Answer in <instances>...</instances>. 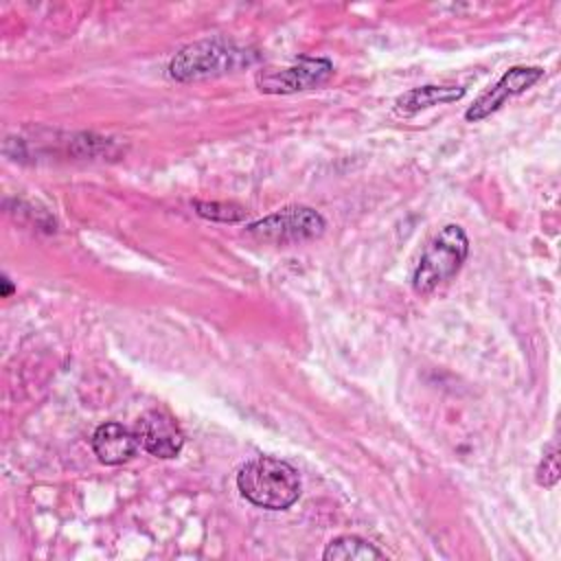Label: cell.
Masks as SVG:
<instances>
[{"label": "cell", "mask_w": 561, "mask_h": 561, "mask_svg": "<svg viewBox=\"0 0 561 561\" xmlns=\"http://www.w3.org/2000/svg\"><path fill=\"white\" fill-rule=\"evenodd\" d=\"M237 489L254 506L283 511L300 497V476L280 458L259 456L239 469Z\"/></svg>", "instance_id": "6da1fadb"}, {"label": "cell", "mask_w": 561, "mask_h": 561, "mask_svg": "<svg viewBox=\"0 0 561 561\" xmlns=\"http://www.w3.org/2000/svg\"><path fill=\"white\" fill-rule=\"evenodd\" d=\"M469 254V239L456 224L443 226L425 245L414 274L412 287L419 294H430L440 283L458 274Z\"/></svg>", "instance_id": "7a4b0ae2"}, {"label": "cell", "mask_w": 561, "mask_h": 561, "mask_svg": "<svg viewBox=\"0 0 561 561\" xmlns=\"http://www.w3.org/2000/svg\"><path fill=\"white\" fill-rule=\"evenodd\" d=\"M254 57L232 42L213 37L199 39L184 46L169 64V77L175 81H195L204 77H215L232 72L243 64H250Z\"/></svg>", "instance_id": "3957f363"}, {"label": "cell", "mask_w": 561, "mask_h": 561, "mask_svg": "<svg viewBox=\"0 0 561 561\" xmlns=\"http://www.w3.org/2000/svg\"><path fill=\"white\" fill-rule=\"evenodd\" d=\"M324 217L309 206H287L259 221L248 224V232L272 243H294L324 232Z\"/></svg>", "instance_id": "277c9868"}, {"label": "cell", "mask_w": 561, "mask_h": 561, "mask_svg": "<svg viewBox=\"0 0 561 561\" xmlns=\"http://www.w3.org/2000/svg\"><path fill=\"white\" fill-rule=\"evenodd\" d=\"M331 72L333 64L327 57H302L296 66L259 72L256 85L267 94H289L324 83Z\"/></svg>", "instance_id": "5b68a950"}, {"label": "cell", "mask_w": 561, "mask_h": 561, "mask_svg": "<svg viewBox=\"0 0 561 561\" xmlns=\"http://www.w3.org/2000/svg\"><path fill=\"white\" fill-rule=\"evenodd\" d=\"M543 77V68L539 66H513L508 68L497 83H493L486 92H482L473 105L465 112V118L469 123H478L486 116H491L495 110H500V105L511 99L517 96L522 92H526L528 88H533L539 79Z\"/></svg>", "instance_id": "8992f818"}, {"label": "cell", "mask_w": 561, "mask_h": 561, "mask_svg": "<svg viewBox=\"0 0 561 561\" xmlns=\"http://www.w3.org/2000/svg\"><path fill=\"white\" fill-rule=\"evenodd\" d=\"M140 447L156 458H175L182 451L184 434L178 421L164 410H149L136 427Z\"/></svg>", "instance_id": "52a82bcc"}, {"label": "cell", "mask_w": 561, "mask_h": 561, "mask_svg": "<svg viewBox=\"0 0 561 561\" xmlns=\"http://www.w3.org/2000/svg\"><path fill=\"white\" fill-rule=\"evenodd\" d=\"M138 447V434L121 423H103L92 434V449L103 465L127 462Z\"/></svg>", "instance_id": "ba28073f"}, {"label": "cell", "mask_w": 561, "mask_h": 561, "mask_svg": "<svg viewBox=\"0 0 561 561\" xmlns=\"http://www.w3.org/2000/svg\"><path fill=\"white\" fill-rule=\"evenodd\" d=\"M462 96H465V88H460V85H421V88H412V90L403 92L394 101V110L403 116H410V114H416V112L434 107V105L458 101Z\"/></svg>", "instance_id": "9c48e42d"}, {"label": "cell", "mask_w": 561, "mask_h": 561, "mask_svg": "<svg viewBox=\"0 0 561 561\" xmlns=\"http://www.w3.org/2000/svg\"><path fill=\"white\" fill-rule=\"evenodd\" d=\"M322 559L324 561H368V559H383V552L357 535H342L327 543Z\"/></svg>", "instance_id": "30bf717a"}, {"label": "cell", "mask_w": 561, "mask_h": 561, "mask_svg": "<svg viewBox=\"0 0 561 561\" xmlns=\"http://www.w3.org/2000/svg\"><path fill=\"white\" fill-rule=\"evenodd\" d=\"M195 208L202 217L215 221H239L245 217V210L241 206L226 202H195Z\"/></svg>", "instance_id": "8fae6325"}, {"label": "cell", "mask_w": 561, "mask_h": 561, "mask_svg": "<svg viewBox=\"0 0 561 561\" xmlns=\"http://www.w3.org/2000/svg\"><path fill=\"white\" fill-rule=\"evenodd\" d=\"M557 480H559V449L552 443L543 451V458H541V462L537 467V482L541 486H552V484H557Z\"/></svg>", "instance_id": "7c38bea8"}, {"label": "cell", "mask_w": 561, "mask_h": 561, "mask_svg": "<svg viewBox=\"0 0 561 561\" xmlns=\"http://www.w3.org/2000/svg\"><path fill=\"white\" fill-rule=\"evenodd\" d=\"M11 291H13V285H11V280L4 276V278H2V296L7 298Z\"/></svg>", "instance_id": "4fadbf2b"}]
</instances>
